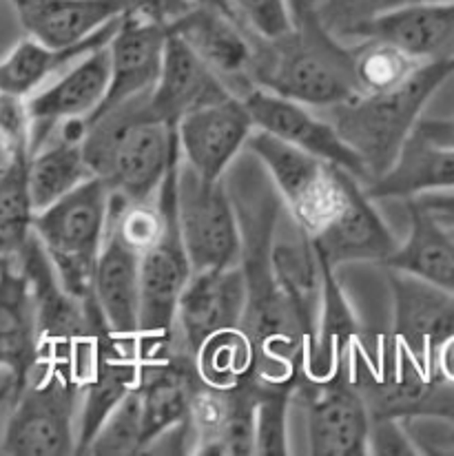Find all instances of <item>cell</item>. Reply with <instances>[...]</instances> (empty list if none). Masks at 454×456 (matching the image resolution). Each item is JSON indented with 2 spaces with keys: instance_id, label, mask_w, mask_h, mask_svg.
I'll return each instance as SVG.
<instances>
[{
  "instance_id": "cell-1",
  "label": "cell",
  "mask_w": 454,
  "mask_h": 456,
  "mask_svg": "<svg viewBox=\"0 0 454 456\" xmlns=\"http://www.w3.org/2000/svg\"><path fill=\"white\" fill-rule=\"evenodd\" d=\"M238 216L247 281L242 330L255 353V375L264 381H297L306 357V335L272 275L271 248L281 220V200L253 153H244L224 175Z\"/></svg>"
},
{
  "instance_id": "cell-2",
  "label": "cell",
  "mask_w": 454,
  "mask_h": 456,
  "mask_svg": "<svg viewBox=\"0 0 454 456\" xmlns=\"http://www.w3.org/2000/svg\"><path fill=\"white\" fill-rule=\"evenodd\" d=\"M149 94L89 118L83 151L93 177L129 202L156 200L178 155L175 129L149 113Z\"/></svg>"
},
{
  "instance_id": "cell-3",
  "label": "cell",
  "mask_w": 454,
  "mask_h": 456,
  "mask_svg": "<svg viewBox=\"0 0 454 456\" xmlns=\"http://www.w3.org/2000/svg\"><path fill=\"white\" fill-rule=\"evenodd\" d=\"M253 86L315 109L360 98L353 47L330 34L320 18L293 25L280 38L253 34Z\"/></svg>"
},
{
  "instance_id": "cell-4",
  "label": "cell",
  "mask_w": 454,
  "mask_h": 456,
  "mask_svg": "<svg viewBox=\"0 0 454 456\" xmlns=\"http://www.w3.org/2000/svg\"><path fill=\"white\" fill-rule=\"evenodd\" d=\"M452 74L454 58L424 62L403 85L394 89L360 95L351 102L326 109V120L337 129L344 142L360 155L370 182L390 171L415 125L421 120L426 104L450 80Z\"/></svg>"
},
{
  "instance_id": "cell-5",
  "label": "cell",
  "mask_w": 454,
  "mask_h": 456,
  "mask_svg": "<svg viewBox=\"0 0 454 456\" xmlns=\"http://www.w3.org/2000/svg\"><path fill=\"white\" fill-rule=\"evenodd\" d=\"M348 372L361 392L370 419H446L454 423V386L426 370L393 335H366L348 359Z\"/></svg>"
},
{
  "instance_id": "cell-6",
  "label": "cell",
  "mask_w": 454,
  "mask_h": 456,
  "mask_svg": "<svg viewBox=\"0 0 454 456\" xmlns=\"http://www.w3.org/2000/svg\"><path fill=\"white\" fill-rule=\"evenodd\" d=\"M12 264L25 275L34 295L40 362L69 368L83 386L100 332L107 328L93 297L78 299L62 289L34 232Z\"/></svg>"
},
{
  "instance_id": "cell-7",
  "label": "cell",
  "mask_w": 454,
  "mask_h": 456,
  "mask_svg": "<svg viewBox=\"0 0 454 456\" xmlns=\"http://www.w3.org/2000/svg\"><path fill=\"white\" fill-rule=\"evenodd\" d=\"M111 193L98 180L80 184L52 207L34 213L31 231L47 253L58 281L67 293L89 299L93 275L109 226Z\"/></svg>"
},
{
  "instance_id": "cell-8",
  "label": "cell",
  "mask_w": 454,
  "mask_h": 456,
  "mask_svg": "<svg viewBox=\"0 0 454 456\" xmlns=\"http://www.w3.org/2000/svg\"><path fill=\"white\" fill-rule=\"evenodd\" d=\"M80 395L83 386L69 368L38 362L25 386L12 396V414L0 439V454H76Z\"/></svg>"
},
{
  "instance_id": "cell-9",
  "label": "cell",
  "mask_w": 454,
  "mask_h": 456,
  "mask_svg": "<svg viewBox=\"0 0 454 456\" xmlns=\"http://www.w3.org/2000/svg\"><path fill=\"white\" fill-rule=\"evenodd\" d=\"M244 151L253 153L275 186L288 220L312 237L333 217L357 177L335 164L295 149L264 131H253Z\"/></svg>"
},
{
  "instance_id": "cell-10",
  "label": "cell",
  "mask_w": 454,
  "mask_h": 456,
  "mask_svg": "<svg viewBox=\"0 0 454 456\" xmlns=\"http://www.w3.org/2000/svg\"><path fill=\"white\" fill-rule=\"evenodd\" d=\"M175 217L191 271L239 264L242 237L224 180H204L180 159Z\"/></svg>"
},
{
  "instance_id": "cell-11",
  "label": "cell",
  "mask_w": 454,
  "mask_h": 456,
  "mask_svg": "<svg viewBox=\"0 0 454 456\" xmlns=\"http://www.w3.org/2000/svg\"><path fill=\"white\" fill-rule=\"evenodd\" d=\"M295 401L304 408L308 452L312 456L368 454L372 419L348 368L326 381L299 375Z\"/></svg>"
},
{
  "instance_id": "cell-12",
  "label": "cell",
  "mask_w": 454,
  "mask_h": 456,
  "mask_svg": "<svg viewBox=\"0 0 454 456\" xmlns=\"http://www.w3.org/2000/svg\"><path fill=\"white\" fill-rule=\"evenodd\" d=\"M191 273L174 211L160 244L140 255V359L174 348L175 308Z\"/></svg>"
},
{
  "instance_id": "cell-13",
  "label": "cell",
  "mask_w": 454,
  "mask_h": 456,
  "mask_svg": "<svg viewBox=\"0 0 454 456\" xmlns=\"http://www.w3.org/2000/svg\"><path fill=\"white\" fill-rule=\"evenodd\" d=\"M242 102L251 113V120L257 131H264L290 147L302 149L324 162L335 164L337 168L357 177L363 186H368L370 177H368L360 155L344 142L342 135L326 118L308 111L306 104L281 98V95L271 94L260 86L248 89L242 95Z\"/></svg>"
},
{
  "instance_id": "cell-14",
  "label": "cell",
  "mask_w": 454,
  "mask_h": 456,
  "mask_svg": "<svg viewBox=\"0 0 454 456\" xmlns=\"http://www.w3.org/2000/svg\"><path fill=\"white\" fill-rule=\"evenodd\" d=\"M247 281L239 264L193 271L175 308V346L193 357L208 337L242 326Z\"/></svg>"
},
{
  "instance_id": "cell-15",
  "label": "cell",
  "mask_w": 454,
  "mask_h": 456,
  "mask_svg": "<svg viewBox=\"0 0 454 456\" xmlns=\"http://www.w3.org/2000/svg\"><path fill=\"white\" fill-rule=\"evenodd\" d=\"M255 131L242 98L229 95L186 113L175 125L180 159L204 180H224L231 164L247 149Z\"/></svg>"
},
{
  "instance_id": "cell-16",
  "label": "cell",
  "mask_w": 454,
  "mask_h": 456,
  "mask_svg": "<svg viewBox=\"0 0 454 456\" xmlns=\"http://www.w3.org/2000/svg\"><path fill=\"white\" fill-rule=\"evenodd\" d=\"M393 297L390 335L419 366L434 372L439 346L454 337V295L408 273L385 268Z\"/></svg>"
},
{
  "instance_id": "cell-17",
  "label": "cell",
  "mask_w": 454,
  "mask_h": 456,
  "mask_svg": "<svg viewBox=\"0 0 454 456\" xmlns=\"http://www.w3.org/2000/svg\"><path fill=\"white\" fill-rule=\"evenodd\" d=\"M109 49H91L36 94L27 98L31 120V153L67 120H89L107 95Z\"/></svg>"
},
{
  "instance_id": "cell-18",
  "label": "cell",
  "mask_w": 454,
  "mask_h": 456,
  "mask_svg": "<svg viewBox=\"0 0 454 456\" xmlns=\"http://www.w3.org/2000/svg\"><path fill=\"white\" fill-rule=\"evenodd\" d=\"M311 241L317 255L335 271L344 264H384L399 246L360 180L348 184L339 208Z\"/></svg>"
},
{
  "instance_id": "cell-19",
  "label": "cell",
  "mask_w": 454,
  "mask_h": 456,
  "mask_svg": "<svg viewBox=\"0 0 454 456\" xmlns=\"http://www.w3.org/2000/svg\"><path fill=\"white\" fill-rule=\"evenodd\" d=\"M166 38L169 29L165 22L151 20L134 12L122 13L111 40L107 43V95L91 118L153 89L160 76Z\"/></svg>"
},
{
  "instance_id": "cell-20",
  "label": "cell",
  "mask_w": 454,
  "mask_h": 456,
  "mask_svg": "<svg viewBox=\"0 0 454 456\" xmlns=\"http://www.w3.org/2000/svg\"><path fill=\"white\" fill-rule=\"evenodd\" d=\"M169 34L207 62L222 77L229 91L242 98L253 82L248 77L253 61V34L233 16L211 7L193 4L186 13L166 25Z\"/></svg>"
},
{
  "instance_id": "cell-21",
  "label": "cell",
  "mask_w": 454,
  "mask_h": 456,
  "mask_svg": "<svg viewBox=\"0 0 454 456\" xmlns=\"http://www.w3.org/2000/svg\"><path fill=\"white\" fill-rule=\"evenodd\" d=\"M202 386L189 353L174 348L158 357L142 359L135 386L142 412V454L151 452L158 439L186 421L191 396Z\"/></svg>"
},
{
  "instance_id": "cell-22",
  "label": "cell",
  "mask_w": 454,
  "mask_h": 456,
  "mask_svg": "<svg viewBox=\"0 0 454 456\" xmlns=\"http://www.w3.org/2000/svg\"><path fill=\"white\" fill-rule=\"evenodd\" d=\"M377 38L419 62L454 58V0H410L390 7L357 31L355 40Z\"/></svg>"
},
{
  "instance_id": "cell-23",
  "label": "cell",
  "mask_w": 454,
  "mask_h": 456,
  "mask_svg": "<svg viewBox=\"0 0 454 456\" xmlns=\"http://www.w3.org/2000/svg\"><path fill=\"white\" fill-rule=\"evenodd\" d=\"M233 95L222 77L189 47L169 34L158 82L149 91V113L171 129L195 109L208 107Z\"/></svg>"
},
{
  "instance_id": "cell-24",
  "label": "cell",
  "mask_w": 454,
  "mask_h": 456,
  "mask_svg": "<svg viewBox=\"0 0 454 456\" xmlns=\"http://www.w3.org/2000/svg\"><path fill=\"white\" fill-rule=\"evenodd\" d=\"M27 38L69 49L129 12L126 0H7Z\"/></svg>"
},
{
  "instance_id": "cell-25",
  "label": "cell",
  "mask_w": 454,
  "mask_h": 456,
  "mask_svg": "<svg viewBox=\"0 0 454 456\" xmlns=\"http://www.w3.org/2000/svg\"><path fill=\"white\" fill-rule=\"evenodd\" d=\"M324 262V259H321ZM361 323L346 290L337 280V271L324 262V289L317 314L315 335L306 350L302 377L311 381H326L346 370L353 348L361 339Z\"/></svg>"
},
{
  "instance_id": "cell-26",
  "label": "cell",
  "mask_w": 454,
  "mask_h": 456,
  "mask_svg": "<svg viewBox=\"0 0 454 456\" xmlns=\"http://www.w3.org/2000/svg\"><path fill=\"white\" fill-rule=\"evenodd\" d=\"M38 362L34 295L25 275L4 262L0 268V370L13 383L12 396L25 386Z\"/></svg>"
},
{
  "instance_id": "cell-27",
  "label": "cell",
  "mask_w": 454,
  "mask_h": 456,
  "mask_svg": "<svg viewBox=\"0 0 454 456\" xmlns=\"http://www.w3.org/2000/svg\"><path fill=\"white\" fill-rule=\"evenodd\" d=\"M85 134L87 120H67L31 153L27 182L36 213L93 177L83 151Z\"/></svg>"
},
{
  "instance_id": "cell-28",
  "label": "cell",
  "mask_w": 454,
  "mask_h": 456,
  "mask_svg": "<svg viewBox=\"0 0 454 456\" xmlns=\"http://www.w3.org/2000/svg\"><path fill=\"white\" fill-rule=\"evenodd\" d=\"M93 297L113 335L138 341L140 337V255L111 232L104 237L93 275Z\"/></svg>"
},
{
  "instance_id": "cell-29",
  "label": "cell",
  "mask_w": 454,
  "mask_h": 456,
  "mask_svg": "<svg viewBox=\"0 0 454 456\" xmlns=\"http://www.w3.org/2000/svg\"><path fill=\"white\" fill-rule=\"evenodd\" d=\"M271 264L277 286L288 299L290 308L306 335L308 346H311L321 305L324 262L317 255L311 237L304 235L297 226H295L293 235H281V228L277 224L271 248Z\"/></svg>"
},
{
  "instance_id": "cell-30",
  "label": "cell",
  "mask_w": 454,
  "mask_h": 456,
  "mask_svg": "<svg viewBox=\"0 0 454 456\" xmlns=\"http://www.w3.org/2000/svg\"><path fill=\"white\" fill-rule=\"evenodd\" d=\"M372 200H410L454 189V149L428 142L412 131L390 171L363 186Z\"/></svg>"
},
{
  "instance_id": "cell-31",
  "label": "cell",
  "mask_w": 454,
  "mask_h": 456,
  "mask_svg": "<svg viewBox=\"0 0 454 456\" xmlns=\"http://www.w3.org/2000/svg\"><path fill=\"white\" fill-rule=\"evenodd\" d=\"M406 202L410 232L381 266L408 273L454 295V235L415 200Z\"/></svg>"
},
{
  "instance_id": "cell-32",
  "label": "cell",
  "mask_w": 454,
  "mask_h": 456,
  "mask_svg": "<svg viewBox=\"0 0 454 456\" xmlns=\"http://www.w3.org/2000/svg\"><path fill=\"white\" fill-rule=\"evenodd\" d=\"M118 20H111L104 25L102 29L95 31L91 38L85 43L76 45L69 49H52L45 45L36 43L31 38H22L7 56L0 61V94L20 95V98H29L31 94L52 82L53 77L61 76L67 67L74 65L76 61L89 53L91 49L102 47L111 40L113 31H116Z\"/></svg>"
},
{
  "instance_id": "cell-33",
  "label": "cell",
  "mask_w": 454,
  "mask_h": 456,
  "mask_svg": "<svg viewBox=\"0 0 454 456\" xmlns=\"http://www.w3.org/2000/svg\"><path fill=\"white\" fill-rule=\"evenodd\" d=\"M193 362L202 383L222 390L255 375V353L242 328L208 337L193 354Z\"/></svg>"
},
{
  "instance_id": "cell-34",
  "label": "cell",
  "mask_w": 454,
  "mask_h": 456,
  "mask_svg": "<svg viewBox=\"0 0 454 456\" xmlns=\"http://www.w3.org/2000/svg\"><path fill=\"white\" fill-rule=\"evenodd\" d=\"M29 158L4 159L0 167V255L7 262H13L18 250L22 248L31 231L34 220V204L27 182Z\"/></svg>"
},
{
  "instance_id": "cell-35",
  "label": "cell",
  "mask_w": 454,
  "mask_h": 456,
  "mask_svg": "<svg viewBox=\"0 0 454 456\" xmlns=\"http://www.w3.org/2000/svg\"><path fill=\"white\" fill-rule=\"evenodd\" d=\"M421 65L424 62L385 40L363 38L353 45V71L361 95L384 94L403 85Z\"/></svg>"
},
{
  "instance_id": "cell-36",
  "label": "cell",
  "mask_w": 454,
  "mask_h": 456,
  "mask_svg": "<svg viewBox=\"0 0 454 456\" xmlns=\"http://www.w3.org/2000/svg\"><path fill=\"white\" fill-rule=\"evenodd\" d=\"M184 423L189 435V454L226 456V426H229L226 390L202 383L191 396Z\"/></svg>"
},
{
  "instance_id": "cell-37",
  "label": "cell",
  "mask_w": 454,
  "mask_h": 456,
  "mask_svg": "<svg viewBox=\"0 0 454 456\" xmlns=\"http://www.w3.org/2000/svg\"><path fill=\"white\" fill-rule=\"evenodd\" d=\"M297 381L262 379L260 401H257V414H255V454L260 456L290 454L288 414H290V405L295 403Z\"/></svg>"
},
{
  "instance_id": "cell-38",
  "label": "cell",
  "mask_w": 454,
  "mask_h": 456,
  "mask_svg": "<svg viewBox=\"0 0 454 456\" xmlns=\"http://www.w3.org/2000/svg\"><path fill=\"white\" fill-rule=\"evenodd\" d=\"M87 454L126 456L142 454V412L138 392L134 390L118 403V408L104 419L98 435L89 444Z\"/></svg>"
},
{
  "instance_id": "cell-39",
  "label": "cell",
  "mask_w": 454,
  "mask_h": 456,
  "mask_svg": "<svg viewBox=\"0 0 454 456\" xmlns=\"http://www.w3.org/2000/svg\"><path fill=\"white\" fill-rule=\"evenodd\" d=\"M262 379L247 377L238 386L224 387L229 401V426H226V456L255 454V414L260 401Z\"/></svg>"
},
{
  "instance_id": "cell-40",
  "label": "cell",
  "mask_w": 454,
  "mask_h": 456,
  "mask_svg": "<svg viewBox=\"0 0 454 456\" xmlns=\"http://www.w3.org/2000/svg\"><path fill=\"white\" fill-rule=\"evenodd\" d=\"M397 4H401V0H320L317 18L330 34L348 43L355 40L366 22Z\"/></svg>"
},
{
  "instance_id": "cell-41",
  "label": "cell",
  "mask_w": 454,
  "mask_h": 456,
  "mask_svg": "<svg viewBox=\"0 0 454 456\" xmlns=\"http://www.w3.org/2000/svg\"><path fill=\"white\" fill-rule=\"evenodd\" d=\"M235 18L260 38H280L293 29L288 0H231Z\"/></svg>"
},
{
  "instance_id": "cell-42",
  "label": "cell",
  "mask_w": 454,
  "mask_h": 456,
  "mask_svg": "<svg viewBox=\"0 0 454 456\" xmlns=\"http://www.w3.org/2000/svg\"><path fill=\"white\" fill-rule=\"evenodd\" d=\"M0 149L4 159L31 158V120L27 98L0 94Z\"/></svg>"
},
{
  "instance_id": "cell-43",
  "label": "cell",
  "mask_w": 454,
  "mask_h": 456,
  "mask_svg": "<svg viewBox=\"0 0 454 456\" xmlns=\"http://www.w3.org/2000/svg\"><path fill=\"white\" fill-rule=\"evenodd\" d=\"M368 454L379 456H412L424 454L415 436L401 419H372L368 432Z\"/></svg>"
},
{
  "instance_id": "cell-44",
  "label": "cell",
  "mask_w": 454,
  "mask_h": 456,
  "mask_svg": "<svg viewBox=\"0 0 454 456\" xmlns=\"http://www.w3.org/2000/svg\"><path fill=\"white\" fill-rule=\"evenodd\" d=\"M126 4H129V12L165 22V25H169L171 20H175L193 7L191 0H126Z\"/></svg>"
},
{
  "instance_id": "cell-45",
  "label": "cell",
  "mask_w": 454,
  "mask_h": 456,
  "mask_svg": "<svg viewBox=\"0 0 454 456\" xmlns=\"http://www.w3.org/2000/svg\"><path fill=\"white\" fill-rule=\"evenodd\" d=\"M412 131L428 142L454 149V118H421Z\"/></svg>"
},
{
  "instance_id": "cell-46",
  "label": "cell",
  "mask_w": 454,
  "mask_h": 456,
  "mask_svg": "<svg viewBox=\"0 0 454 456\" xmlns=\"http://www.w3.org/2000/svg\"><path fill=\"white\" fill-rule=\"evenodd\" d=\"M424 208L428 216H433L439 224L454 228V193L442 191V193H424L419 198H410Z\"/></svg>"
},
{
  "instance_id": "cell-47",
  "label": "cell",
  "mask_w": 454,
  "mask_h": 456,
  "mask_svg": "<svg viewBox=\"0 0 454 456\" xmlns=\"http://www.w3.org/2000/svg\"><path fill=\"white\" fill-rule=\"evenodd\" d=\"M434 372L454 386V337L443 341L434 354Z\"/></svg>"
},
{
  "instance_id": "cell-48",
  "label": "cell",
  "mask_w": 454,
  "mask_h": 456,
  "mask_svg": "<svg viewBox=\"0 0 454 456\" xmlns=\"http://www.w3.org/2000/svg\"><path fill=\"white\" fill-rule=\"evenodd\" d=\"M317 4H320V0H288V12L293 25H302V22L317 18Z\"/></svg>"
},
{
  "instance_id": "cell-49",
  "label": "cell",
  "mask_w": 454,
  "mask_h": 456,
  "mask_svg": "<svg viewBox=\"0 0 454 456\" xmlns=\"http://www.w3.org/2000/svg\"><path fill=\"white\" fill-rule=\"evenodd\" d=\"M191 3L199 4V7L217 9V12H224V13H229V16L235 18L233 7H231V0H191ZM235 20H238V18H235Z\"/></svg>"
},
{
  "instance_id": "cell-50",
  "label": "cell",
  "mask_w": 454,
  "mask_h": 456,
  "mask_svg": "<svg viewBox=\"0 0 454 456\" xmlns=\"http://www.w3.org/2000/svg\"><path fill=\"white\" fill-rule=\"evenodd\" d=\"M12 392H13V383H12V379H9V375H7V379H4L3 386H0V408H3L4 401L12 399Z\"/></svg>"
},
{
  "instance_id": "cell-51",
  "label": "cell",
  "mask_w": 454,
  "mask_h": 456,
  "mask_svg": "<svg viewBox=\"0 0 454 456\" xmlns=\"http://www.w3.org/2000/svg\"><path fill=\"white\" fill-rule=\"evenodd\" d=\"M4 262H7V259H4L3 255H0V268H3V264H4Z\"/></svg>"
},
{
  "instance_id": "cell-52",
  "label": "cell",
  "mask_w": 454,
  "mask_h": 456,
  "mask_svg": "<svg viewBox=\"0 0 454 456\" xmlns=\"http://www.w3.org/2000/svg\"><path fill=\"white\" fill-rule=\"evenodd\" d=\"M401 3H410V0H401Z\"/></svg>"
},
{
  "instance_id": "cell-53",
  "label": "cell",
  "mask_w": 454,
  "mask_h": 456,
  "mask_svg": "<svg viewBox=\"0 0 454 456\" xmlns=\"http://www.w3.org/2000/svg\"><path fill=\"white\" fill-rule=\"evenodd\" d=\"M450 231H452V235H454V228H450Z\"/></svg>"
}]
</instances>
